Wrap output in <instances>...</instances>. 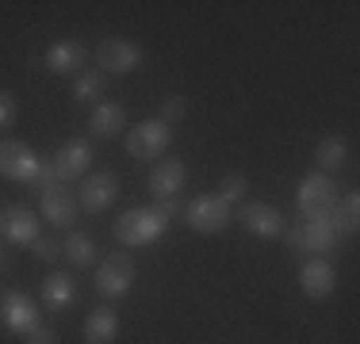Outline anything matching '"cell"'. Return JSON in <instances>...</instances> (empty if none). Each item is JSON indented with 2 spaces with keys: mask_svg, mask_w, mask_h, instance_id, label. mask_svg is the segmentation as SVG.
<instances>
[{
  "mask_svg": "<svg viewBox=\"0 0 360 344\" xmlns=\"http://www.w3.org/2000/svg\"><path fill=\"white\" fill-rule=\"evenodd\" d=\"M119 337V314L111 306H96L84 317V344H111Z\"/></svg>",
  "mask_w": 360,
  "mask_h": 344,
  "instance_id": "obj_20",
  "label": "cell"
},
{
  "mask_svg": "<svg viewBox=\"0 0 360 344\" xmlns=\"http://www.w3.org/2000/svg\"><path fill=\"white\" fill-rule=\"evenodd\" d=\"M0 234L12 245H35L39 241V214L23 203H12L0 211Z\"/></svg>",
  "mask_w": 360,
  "mask_h": 344,
  "instance_id": "obj_15",
  "label": "cell"
},
{
  "mask_svg": "<svg viewBox=\"0 0 360 344\" xmlns=\"http://www.w3.org/2000/svg\"><path fill=\"white\" fill-rule=\"evenodd\" d=\"M127 126V107L115 100H100L96 107L89 111V131L96 138H119Z\"/></svg>",
  "mask_w": 360,
  "mask_h": 344,
  "instance_id": "obj_19",
  "label": "cell"
},
{
  "mask_svg": "<svg viewBox=\"0 0 360 344\" xmlns=\"http://www.w3.org/2000/svg\"><path fill=\"white\" fill-rule=\"evenodd\" d=\"M295 206L299 222H333V206H338V187L326 172H307L295 187Z\"/></svg>",
  "mask_w": 360,
  "mask_h": 344,
  "instance_id": "obj_2",
  "label": "cell"
},
{
  "mask_svg": "<svg viewBox=\"0 0 360 344\" xmlns=\"http://www.w3.org/2000/svg\"><path fill=\"white\" fill-rule=\"evenodd\" d=\"M23 340H27V344H58V333L50 329L46 322H42V325H35V329H31Z\"/></svg>",
  "mask_w": 360,
  "mask_h": 344,
  "instance_id": "obj_30",
  "label": "cell"
},
{
  "mask_svg": "<svg viewBox=\"0 0 360 344\" xmlns=\"http://www.w3.org/2000/svg\"><path fill=\"white\" fill-rule=\"evenodd\" d=\"M184 180H188V165L180 157H169V161H158L150 172V195L158 203L165 199H176L180 192H184Z\"/></svg>",
  "mask_w": 360,
  "mask_h": 344,
  "instance_id": "obj_16",
  "label": "cell"
},
{
  "mask_svg": "<svg viewBox=\"0 0 360 344\" xmlns=\"http://www.w3.org/2000/svg\"><path fill=\"white\" fill-rule=\"evenodd\" d=\"M62 256H70L73 268H92L100 256L96 241H92L89 234H81V230H70V237L62 241Z\"/></svg>",
  "mask_w": 360,
  "mask_h": 344,
  "instance_id": "obj_21",
  "label": "cell"
},
{
  "mask_svg": "<svg viewBox=\"0 0 360 344\" xmlns=\"http://www.w3.org/2000/svg\"><path fill=\"white\" fill-rule=\"evenodd\" d=\"M42 157L20 138H0V176L15 180V184H31Z\"/></svg>",
  "mask_w": 360,
  "mask_h": 344,
  "instance_id": "obj_6",
  "label": "cell"
},
{
  "mask_svg": "<svg viewBox=\"0 0 360 344\" xmlns=\"http://www.w3.org/2000/svg\"><path fill=\"white\" fill-rule=\"evenodd\" d=\"M42 62L54 77H77L81 69H89V46L77 39H58L54 46L42 54Z\"/></svg>",
  "mask_w": 360,
  "mask_h": 344,
  "instance_id": "obj_14",
  "label": "cell"
},
{
  "mask_svg": "<svg viewBox=\"0 0 360 344\" xmlns=\"http://www.w3.org/2000/svg\"><path fill=\"white\" fill-rule=\"evenodd\" d=\"M184 222L195 234H222V230L234 222V211H230L219 195H195V199L184 206Z\"/></svg>",
  "mask_w": 360,
  "mask_h": 344,
  "instance_id": "obj_5",
  "label": "cell"
},
{
  "mask_svg": "<svg viewBox=\"0 0 360 344\" xmlns=\"http://www.w3.org/2000/svg\"><path fill=\"white\" fill-rule=\"evenodd\" d=\"M184 115H188V100H184V96H176V92H173V96H165V100H161V107H158V119H161L165 126L180 123Z\"/></svg>",
  "mask_w": 360,
  "mask_h": 344,
  "instance_id": "obj_26",
  "label": "cell"
},
{
  "mask_svg": "<svg viewBox=\"0 0 360 344\" xmlns=\"http://www.w3.org/2000/svg\"><path fill=\"white\" fill-rule=\"evenodd\" d=\"M58 184H62V180H58L54 165H50V161H42L39 172H35V180H31V187H35V192L42 195V192H50V187H58Z\"/></svg>",
  "mask_w": 360,
  "mask_h": 344,
  "instance_id": "obj_28",
  "label": "cell"
},
{
  "mask_svg": "<svg viewBox=\"0 0 360 344\" xmlns=\"http://www.w3.org/2000/svg\"><path fill=\"white\" fill-rule=\"evenodd\" d=\"M238 222L245 226V234H253L261 241H272L284 234V214L272 203H242L238 206Z\"/></svg>",
  "mask_w": 360,
  "mask_h": 344,
  "instance_id": "obj_12",
  "label": "cell"
},
{
  "mask_svg": "<svg viewBox=\"0 0 360 344\" xmlns=\"http://www.w3.org/2000/svg\"><path fill=\"white\" fill-rule=\"evenodd\" d=\"M50 165H54L58 180H84L89 176V165H92V145L84 142V138H70V142L58 145V153L50 157Z\"/></svg>",
  "mask_w": 360,
  "mask_h": 344,
  "instance_id": "obj_11",
  "label": "cell"
},
{
  "mask_svg": "<svg viewBox=\"0 0 360 344\" xmlns=\"http://www.w3.org/2000/svg\"><path fill=\"white\" fill-rule=\"evenodd\" d=\"M169 142H173V131H169L161 119H142V123L127 134V153H131L134 161H158L161 153L169 150Z\"/></svg>",
  "mask_w": 360,
  "mask_h": 344,
  "instance_id": "obj_7",
  "label": "cell"
},
{
  "mask_svg": "<svg viewBox=\"0 0 360 344\" xmlns=\"http://www.w3.org/2000/svg\"><path fill=\"white\" fill-rule=\"evenodd\" d=\"M345 142H341L338 134H330V138H322L319 145H314V161H319V168L330 176V172H338L341 165H345Z\"/></svg>",
  "mask_w": 360,
  "mask_h": 344,
  "instance_id": "obj_22",
  "label": "cell"
},
{
  "mask_svg": "<svg viewBox=\"0 0 360 344\" xmlns=\"http://www.w3.org/2000/svg\"><path fill=\"white\" fill-rule=\"evenodd\" d=\"M134 287V260L131 253H111L96 268V291L104 298H123Z\"/></svg>",
  "mask_w": 360,
  "mask_h": 344,
  "instance_id": "obj_8",
  "label": "cell"
},
{
  "mask_svg": "<svg viewBox=\"0 0 360 344\" xmlns=\"http://www.w3.org/2000/svg\"><path fill=\"white\" fill-rule=\"evenodd\" d=\"M169 222L173 218L165 214V206L150 203V206H131V211H123L111 230H115V241L123 249H146V245H153V241L165 237Z\"/></svg>",
  "mask_w": 360,
  "mask_h": 344,
  "instance_id": "obj_1",
  "label": "cell"
},
{
  "mask_svg": "<svg viewBox=\"0 0 360 344\" xmlns=\"http://www.w3.org/2000/svg\"><path fill=\"white\" fill-rule=\"evenodd\" d=\"M0 322L8 325V333H15V337H27L35 325H42L39 303H35L31 295H23V291H8V295L0 298Z\"/></svg>",
  "mask_w": 360,
  "mask_h": 344,
  "instance_id": "obj_9",
  "label": "cell"
},
{
  "mask_svg": "<svg viewBox=\"0 0 360 344\" xmlns=\"http://www.w3.org/2000/svg\"><path fill=\"white\" fill-rule=\"evenodd\" d=\"M299 287H303L307 298L322 303V298H330L333 287H338V272H333V264L326 260V256H307V260L299 264Z\"/></svg>",
  "mask_w": 360,
  "mask_h": 344,
  "instance_id": "obj_13",
  "label": "cell"
},
{
  "mask_svg": "<svg viewBox=\"0 0 360 344\" xmlns=\"http://www.w3.org/2000/svg\"><path fill=\"white\" fill-rule=\"evenodd\" d=\"M77 303V279L70 272H50L46 279H42V306L50 310V314H62V310H70Z\"/></svg>",
  "mask_w": 360,
  "mask_h": 344,
  "instance_id": "obj_18",
  "label": "cell"
},
{
  "mask_svg": "<svg viewBox=\"0 0 360 344\" xmlns=\"http://www.w3.org/2000/svg\"><path fill=\"white\" fill-rule=\"evenodd\" d=\"M108 92V77L100 69H81L73 77V100H100Z\"/></svg>",
  "mask_w": 360,
  "mask_h": 344,
  "instance_id": "obj_24",
  "label": "cell"
},
{
  "mask_svg": "<svg viewBox=\"0 0 360 344\" xmlns=\"http://www.w3.org/2000/svg\"><path fill=\"white\" fill-rule=\"evenodd\" d=\"M142 65V46L131 39H123V34H108V39H100L96 46V69L100 73H134V69Z\"/></svg>",
  "mask_w": 360,
  "mask_h": 344,
  "instance_id": "obj_4",
  "label": "cell"
},
{
  "mask_svg": "<svg viewBox=\"0 0 360 344\" xmlns=\"http://www.w3.org/2000/svg\"><path fill=\"white\" fill-rule=\"evenodd\" d=\"M15 115H20V111H15V96L8 88H0V131H8V126L15 123Z\"/></svg>",
  "mask_w": 360,
  "mask_h": 344,
  "instance_id": "obj_29",
  "label": "cell"
},
{
  "mask_svg": "<svg viewBox=\"0 0 360 344\" xmlns=\"http://www.w3.org/2000/svg\"><path fill=\"white\" fill-rule=\"evenodd\" d=\"M115 195H119V180H115V172L100 168V172H89V176L81 180V192H77V206H81V211H89V214H100V211H108V206L115 203Z\"/></svg>",
  "mask_w": 360,
  "mask_h": 344,
  "instance_id": "obj_10",
  "label": "cell"
},
{
  "mask_svg": "<svg viewBox=\"0 0 360 344\" xmlns=\"http://www.w3.org/2000/svg\"><path fill=\"white\" fill-rule=\"evenodd\" d=\"M360 226V195L349 192L345 199H338V206H333V230L338 234H356Z\"/></svg>",
  "mask_w": 360,
  "mask_h": 344,
  "instance_id": "obj_23",
  "label": "cell"
},
{
  "mask_svg": "<svg viewBox=\"0 0 360 344\" xmlns=\"http://www.w3.org/2000/svg\"><path fill=\"white\" fill-rule=\"evenodd\" d=\"M288 249L295 256H330L338 249L341 234L333 230V222H295V226H284Z\"/></svg>",
  "mask_w": 360,
  "mask_h": 344,
  "instance_id": "obj_3",
  "label": "cell"
},
{
  "mask_svg": "<svg viewBox=\"0 0 360 344\" xmlns=\"http://www.w3.org/2000/svg\"><path fill=\"white\" fill-rule=\"evenodd\" d=\"M39 211H42V218H46L54 230H73L81 206H77V199L65 192V184H58V187H50V192H42Z\"/></svg>",
  "mask_w": 360,
  "mask_h": 344,
  "instance_id": "obj_17",
  "label": "cell"
},
{
  "mask_svg": "<svg viewBox=\"0 0 360 344\" xmlns=\"http://www.w3.org/2000/svg\"><path fill=\"white\" fill-rule=\"evenodd\" d=\"M245 192H250V180H245L242 172H230V176H222V184H219V199L226 203V206L242 203V199H245Z\"/></svg>",
  "mask_w": 360,
  "mask_h": 344,
  "instance_id": "obj_25",
  "label": "cell"
},
{
  "mask_svg": "<svg viewBox=\"0 0 360 344\" xmlns=\"http://www.w3.org/2000/svg\"><path fill=\"white\" fill-rule=\"evenodd\" d=\"M31 253H35L42 264H54L58 256H62V241L58 237H39L35 245H31Z\"/></svg>",
  "mask_w": 360,
  "mask_h": 344,
  "instance_id": "obj_27",
  "label": "cell"
},
{
  "mask_svg": "<svg viewBox=\"0 0 360 344\" xmlns=\"http://www.w3.org/2000/svg\"><path fill=\"white\" fill-rule=\"evenodd\" d=\"M0 268H4V249H0Z\"/></svg>",
  "mask_w": 360,
  "mask_h": 344,
  "instance_id": "obj_31",
  "label": "cell"
}]
</instances>
